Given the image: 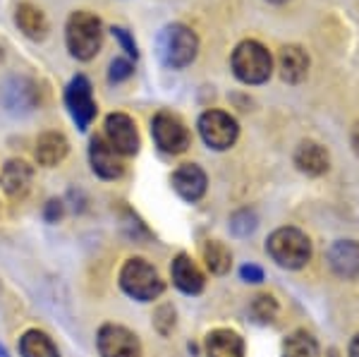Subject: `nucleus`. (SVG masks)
<instances>
[{
  "label": "nucleus",
  "mask_w": 359,
  "mask_h": 357,
  "mask_svg": "<svg viewBox=\"0 0 359 357\" xmlns=\"http://www.w3.org/2000/svg\"><path fill=\"white\" fill-rule=\"evenodd\" d=\"M156 53L165 67L182 70V67L192 65L196 53H199V39L187 25L172 22V25L161 29L158 39H156Z\"/></svg>",
  "instance_id": "1"
},
{
  "label": "nucleus",
  "mask_w": 359,
  "mask_h": 357,
  "mask_svg": "<svg viewBox=\"0 0 359 357\" xmlns=\"http://www.w3.org/2000/svg\"><path fill=\"white\" fill-rule=\"evenodd\" d=\"M65 43L72 58L77 60H94L103 46V25L89 10H77L69 15L65 25Z\"/></svg>",
  "instance_id": "2"
},
{
  "label": "nucleus",
  "mask_w": 359,
  "mask_h": 357,
  "mask_svg": "<svg viewBox=\"0 0 359 357\" xmlns=\"http://www.w3.org/2000/svg\"><path fill=\"white\" fill-rule=\"evenodd\" d=\"M118 283L123 288L125 295H130L137 302H154L165 290V283L161 281L154 264H149L142 257H130L120 267Z\"/></svg>",
  "instance_id": "3"
},
{
  "label": "nucleus",
  "mask_w": 359,
  "mask_h": 357,
  "mask_svg": "<svg viewBox=\"0 0 359 357\" xmlns=\"http://www.w3.org/2000/svg\"><path fill=\"white\" fill-rule=\"evenodd\" d=\"M266 252L283 269H302L311 259V243L299 228H278L271 233Z\"/></svg>",
  "instance_id": "4"
},
{
  "label": "nucleus",
  "mask_w": 359,
  "mask_h": 357,
  "mask_svg": "<svg viewBox=\"0 0 359 357\" xmlns=\"http://www.w3.org/2000/svg\"><path fill=\"white\" fill-rule=\"evenodd\" d=\"M230 65L242 84H264L273 72V58L259 41H242L233 50Z\"/></svg>",
  "instance_id": "5"
},
{
  "label": "nucleus",
  "mask_w": 359,
  "mask_h": 357,
  "mask_svg": "<svg viewBox=\"0 0 359 357\" xmlns=\"http://www.w3.org/2000/svg\"><path fill=\"white\" fill-rule=\"evenodd\" d=\"M199 135L208 149L213 151H225L237 142L240 128H237V120L225 111H206L199 115Z\"/></svg>",
  "instance_id": "6"
},
{
  "label": "nucleus",
  "mask_w": 359,
  "mask_h": 357,
  "mask_svg": "<svg viewBox=\"0 0 359 357\" xmlns=\"http://www.w3.org/2000/svg\"><path fill=\"white\" fill-rule=\"evenodd\" d=\"M65 106L69 118L74 120L79 132H86L89 125L94 123L98 106L94 101V91H91V82L84 74H77V77L69 79V84L65 86Z\"/></svg>",
  "instance_id": "7"
},
{
  "label": "nucleus",
  "mask_w": 359,
  "mask_h": 357,
  "mask_svg": "<svg viewBox=\"0 0 359 357\" xmlns=\"http://www.w3.org/2000/svg\"><path fill=\"white\" fill-rule=\"evenodd\" d=\"M151 135L156 147L165 154H184L189 149V144H192V135H189L187 125L175 113H168V111L154 115Z\"/></svg>",
  "instance_id": "8"
},
{
  "label": "nucleus",
  "mask_w": 359,
  "mask_h": 357,
  "mask_svg": "<svg viewBox=\"0 0 359 357\" xmlns=\"http://www.w3.org/2000/svg\"><path fill=\"white\" fill-rule=\"evenodd\" d=\"M96 350L101 357H142L137 333L120 324H103L96 333Z\"/></svg>",
  "instance_id": "9"
},
{
  "label": "nucleus",
  "mask_w": 359,
  "mask_h": 357,
  "mask_svg": "<svg viewBox=\"0 0 359 357\" xmlns=\"http://www.w3.org/2000/svg\"><path fill=\"white\" fill-rule=\"evenodd\" d=\"M106 140L120 156H135L139 151V132L135 120L127 113H111L106 118Z\"/></svg>",
  "instance_id": "10"
},
{
  "label": "nucleus",
  "mask_w": 359,
  "mask_h": 357,
  "mask_svg": "<svg viewBox=\"0 0 359 357\" xmlns=\"http://www.w3.org/2000/svg\"><path fill=\"white\" fill-rule=\"evenodd\" d=\"M89 163H91V170H94L101 180H118L125 170L123 161H120V154L108 144V140L103 135L91 137Z\"/></svg>",
  "instance_id": "11"
},
{
  "label": "nucleus",
  "mask_w": 359,
  "mask_h": 357,
  "mask_svg": "<svg viewBox=\"0 0 359 357\" xmlns=\"http://www.w3.org/2000/svg\"><path fill=\"white\" fill-rule=\"evenodd\" d=\"M34 168L22 159H10L0 170V187L13 201H22L32 189Z\"/></svg>",
  "instance_id": "12"
},
{
  "label": "nucleus",
  "mask_w": 359,
  "mask_h": 357,
  "mask_svg": "<svg viewBox=\"0 0 359 357\" xmlns=\"http://www.w3.org/2000/svg\"><path fill=\"white\" fill-rule=\"evenodd\" d=\"M170 182H172V189H175L184 201H199L206 194V185H208L206 173L196 163H182L172 173Z\"/></svg>",
  "instance_id": "13"
},
{
  "label": "nucleus",
  "mask_w": 359,
  "mask_h": 357,
  "mask_svg": "<svg viewBox=\"0 0 359 357\" xmlns=\"http://www.w3.org/2000/svg\"><path fill=\"white\" fill-rule=\"evenodd\" d=\"M328 267L335 276L352 281L359 276V245L352 240H338L328 250Z\"/></svg>",
  "instance_id": "14"
},
{
  "label": "nucleus",
  "mask_w": 359,
  "mask_h": 357,
  "mask_svg": "<svg viewBox=\"0 0 359 357\" xmlns=\"http://www.w3.org/2000/svg\"><path fill=\"white\" fill-rule=\"evenodd\" d=\"M170 276H172V283H175V288L177 290H182L184 295H199L206 285L201 269L196 267L187 255H177L175 259H172Z\"/></svg>",
  "instance_id": "15"
},
{
  "label": "nucleus",
  "mask_w": 359,
  "mask_h": 357,
  "mask_svg": "<svg viewBox=\"0 0 359 357\" xmlns=\"http://www.w3.org/2000/svg\"><path fill=\"white\" fill-rule=\"evenodd\" d=\"M69 151V144L62 132H43L36 140V149H34V156L36 163L43 168H55L57 163H62Z\"/></svg>",
  "instance_id": "16"
},
{
  "label": "nucleus",
  "mask_w": 359,
  "mask_h": 357,
  "mask_svg": "<svg viewBox=\"0 0 359 357\" xmlns=\"http://www.w3.org/2000/svg\"><path fill=\"white\" fill-rule=\"evenodd\" d=\"M278 70H280L283 82L287 84L304 82L306 72H309V55L299 46H285L280 50V58H278Z\"/></svg>",
  "instance_id": "17"
},
{
  "label": "nucleus",
  "mask_w": 359,
  "mask_h": 357,
  "mask_svg": "<svg viewBox=\"0 0 359 357\" xmlns=\"http://www.w3.org/2000/svg\"><path fill=\"white\" fill-rule=\"evenodd\" d=\"M294 166L304 173V175L318 177L328 170L331 166V159H328V151L316 142H302L294 151Z\"/></svg>",
  "instance_id": "18"
},
{
  "label": "nucleus",
  "mask_w": 359,
  "mask_h": 357,
  "mask_svg": "<svg viewBox=\"0 0 359 357\" xmlns=\"http://www.w3.org/2000/svg\"><path fill=\"white\" fill-rule=\"evenodd\" d=\"M15 25L20 27V32L32 41H43L48 36V20L36 5L22 3L15 10Z\"/></svg>",
  "instance_id": "19"
},
{
  "label": "nucleus",
  "mask_w": 359,
  "mask_h": 357,
  "mask_svg": "<svg viewBox=\"0 0 359 357\" xmlns=\"http://www.w3.org/2000/svg\"><path fill=\"white\" fill-rule=\"evenodd\" d=\"M206 357H245V341L237 331L216 329L206 336Z\"/></svg>",
  "instance_id": "20"
},
{
  "label": "nucleus",
  "mask_w": 359,
  "mask_h": 357,
  "mask_svg": "<svg viewBox=\"0 0 359 357\" xmlns=\"http://www.w3.org/2000/svg\"><path fill=\"white\" fill-rule=\"evenodd\" d=\"M17 350H20V357H60V350L53 343V338L39 329H29L22 333Z\"/></svg>",
  "instance_id": "21"
},
{
  "label": "nucleus",
  "mask_w": 359,
  "mask_h": 357,
  "mask_svg": "<svg viewBox=\"0 0 359 357\" xmlns=\"http://www.w3.org/2000/svg\"><path fill=\"white\" fill-rule=\"evenodd\" d=\"M201 255H204L208 271L216 274V276L228 274L230 267H233V255H230V250L221 243V240H206Z\"/></svg>",
  "instance_id": "22"
},
{
  "label": "nucleus",
  "mask_w": 359,
  "mask_h": 357,
  "mask_svg": "<svg viewBox=\"0 0 359 357\" xmlns=\"http://www.w3.org/2000/svg\"><path fill=\"white\" fill-rule=\"evenodd\" d=\"M5 103L13 111H20V108L29 111L36 103V86L29 82V79H13L8 84V91H5Z\"/></svg>",
  "instance_id": "23"
},
{
  "label": "nucleus",
  "mask_w": 359,
  "mask_h": 357,
  "mask_svg": "<svg viewBox=\"0 0 359 357\" xmlns=\"http://www.w3.org/2000/svg\"><path fill=\"white\" fill-rule=\"evenodd\" d=\"M283 355L285 357H318V345L309 333H292L283 345Z\"/></svg>",
  "instance_id": "24"
},
{
  "label": "nucleus",
  "mask_w": 359,
  "mask_h": 357,
  "mask_svg": "<svg viewBox=\"0 0 359 357\" xmlns=\"http://www.w3.org/2000/svg\"><path fill=\"white\" fill-rule=\"evenodd\" d=\"M257 226H259V218L252 209H240L230 216V230H233V235H237V238L252 235Z\"/></svg>",
  "instance_id": "25"
},
{
  "label": "nucleus",
  "mask_w": 359,
  "mask_h": 357,
  "mask_svg": "<svg viewBox=\"0 0 359 357\" xmlns=\"http://www.w3.org/2000/svg\"><path fill=\"white\" fill-rule=\"evenodd\" d=\"M252 314L257 316L259 321H273L278 314V304L271 295H259V297H254V302H252Z\"/></svg>",
  "instance_id": "26"
},
{
  "label": "nucleus",
  "mask_w": 359,
  "mask_h": 357,
  "mask_svg": "<svg viewBox=\"0 0 359 357\" xmlns=\"http://www.w3.org/2000/svg\"><path fill=\"white\" fill-rule=\"evenodd\" d=\"M154 326L161 336H168V333L175 329V309H172L170 304H161L154 314Z\"/></svg>",
  "instance_id": "27"
},
{
  "label": "nucleus",
  "mask_w": 359,
  "mask_h": 357,
  "mask_svg": "<svg viewBox=\"0 0 359 357\" xmlns=\"http://www.w3.org/2000/svg\"><path fill=\"white\" fill-rule=\"evenodd\" d=\"M135 74V65H132L130 58H115L111 62V70H108V82L120 84L125 79H130Z\"/></svg>",
  "instance_id": "28"
},
{
  "label": "nucleus",
  "mask_w": 359,
  "mask_h": 357,
  "mask_svg": "<svg viewBox=\"0 0 359 357\" xmlns=\"http://www.w3.org/2000/svg\"><path fill=\"white\" fill-rule=\"evenodd\" d=\"M111 34L115 36V41L120 43V48H123L125 53H127V58H130V60L135 58V60H137V58H139V48H137L135 36H132V34L127 32L125 27H113V29H111Z\"/></svg>",
  "instance_id": "29"
},
{
  "label": "nucleus",
  "mask_w": 359,
  "mask_h": 357,
  "mask_svg": "<svg viewBox=\"0 0 359 357\" xmlns=\"http://www.w3.org/2000/svg\"><path fill=\"white\" fill-rule=\"evenodd\" d=\"M62 216H65V204H62V199H48L43 206V218L48 223H57L62 221Z\"/></svg>",
  "instance_id": "30"
},
{
  "label": "nucleus",
  "mask_w": 359,
  "mask_h": 357,
  "mask_svg": "<svg viewBox=\"0 0 359 357\" xmlns=\"http://www.w3.org/2000/svg\"><path fill=\"white\" fill-rule=\"evenodd\" d=\"M240 276L247 283H262L264 281V271L259 267H254V264H245V267L240 269Z\"/></svg>",
  "instance_id": "31"
},
{
  "label": "nucleus",
  "mask_w": 359,
  "mask_h": 357,
  "mask_svg": "<svg viewBox=\"0 0 359 357\" xmlns=\"http://www.w3.org/2000/svg\"><path fill=\"white\" fill-rule=\"evenodd\" d=\"M352 149H355V154L359 156V123L355 125V130H352Z\"/></svg>",
  "instance_id": "32"
},
{
  "label": "nucleus",
  "mask_w": 359,
  "mask_h": 357,
  "mask_svg": "<svg viewBox=\"0 0 359 357\" xmlns=\"http://www.w3.org/2000/svg\"><path fill=\"white\" fill-rule=\"evenodd\" d=\"M350 357H359V333L352 338V343H350Z\"/></svg>",
  "instance_id": "33"
},
{
  "label": "nucleus",
  "mask_w": 359,
  "mask_h": 357,
  "mask_svg": "<svg viewBox=\"0 0 359 357\" xmlns=\"http://www.w3.org/2000/svg\"><path fill=\"white\" fill-rule=\"evenodd\" d=\"M0 357H10V355H8V350H5L3 345H0Z\"/></svg>",
  "instance_id": "34"
},
{
  "label": "nucleus",
  "mask_w": 359,
  "mask_h": 357,
  "mask_svg": "<svg viewBox=\"0 0 359 357\" xmlns=\"http://www.w3.org/2000/svg\"><path fill=\"white\" fill-rule=\"evenodd\" d=\"M3 58H5V50H3V46H0V62H3Z\"/></svg>",
  "instance_id": "35"
},
{
  "label": "nucleus",
  "mask_w": 359,
  "mask_h": 357,
  "mask_svg": "<svg viewBox=\"0 0 359 357\" xmlns=\"http://www.w3.org/2000/svg\"><path fill=\"white\" fill-rule=\"evenodd\" d=\"M269 3H276V5H280V3H285V0H269Z\"/></svg>",
  "instance_id": "36"
}]
</instances>
